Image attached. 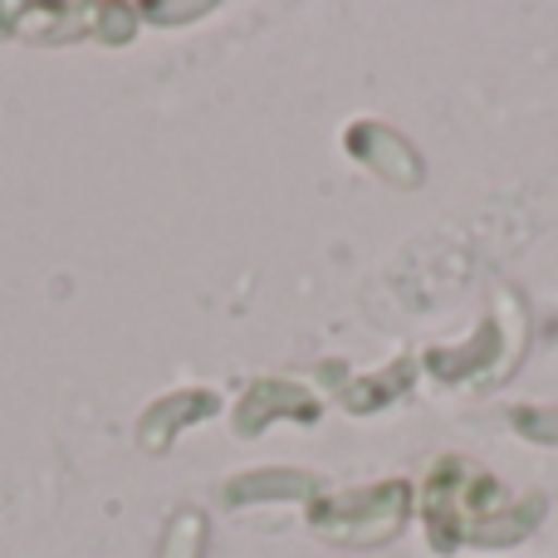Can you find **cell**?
I'll return each mask as SVG.
<instances>
[{"instance_id": "6da1fadb", "label": "cell", "mask_w": 558, "mask_h": 558, "mask_svg": "<svg viewBox=\"0 0 558 558\" xmlns=\"http://www.w3.org/2000/svg\"><path fill=\"white\" fill-rule=\"evenodd\" d=\"M422 520L432 549L451 554L461 544H485V549H505L520 544L539 530L549 514L544 495H510L485 465L465 461V456H441L422 481Z\"/></svg>"}, {"instance_id": "7a4b0ae2", "label": "cell", "mask_w": 558, "mask_h": 558, "mask_svg": "<svg viewBox=\"0 0 558 558\" xmlns=\"http://www.w3.org/2000/svg\"><path fill=\"white\" fill-rule=\"evenodd\" d=\"M416 490L407 481H373L363 490H333V495H314L304 510L308 530L324 544L338 549H383L412 520Z\"/></svg>"}, {"instance_id": "3957f363", "label": "cell", "mask_w": 558, "mask_h": 558, "mask_svg": "<svg viewBox=\"0 0 558 558\" xmlns=\"http://www.w3.org/2000/svg\"><path fill=\"white\" fill-rule=\"evenodd\" d=\"M324 416V402L308 392L304 383L294 377H255L245 387V397L235 402V436H260L270 422H299V426H314Z\"/></svg>"}, {"instance_id": "277c9868", "label": "cell", "mask_w": 558, "mask_h": 558, "mask_svg": "<svg viewBox=\"0 0 558 558\" xmlns=\"http://www.w3.org/2000/svg\"><path fill=\"white\" fill-rule=\"evenodd\" d=\"M348 157L353 162H363L373 177H383L387 186H416L422 182V157H416V147L407 143L402 133H392L387 123H357L348 128Z\"/></svg>"}, {"instance_id": "5b68a950", "label": "cell", "mask_w": 558, "mask_h": 558, "mask_svg": "<svg viewBox=\"0 0 558 558\" xmlns=\"http://www.w3.org/2000/svg\"><path fill=\"white\" fill-rule=\"evenodd\" d=\"M216 407H221V397H216L211 387H182V392H167L162 402H153L143 412V422H137V446H143L147 456H167L172 441H177V432H186V426L216 416Z\"/></svg>"}, {"instance_id": "8992f818", "label": "cell", "mask_w": 558, "mask_h": 558, "mask_svg": "<svg viewBox=\"0 0 558 558\" xmlns=\"http://www.w3.org/2000/svg\"><path fill=\"white\" fill-rule=\"evenodd\" d=\"M226 505H265V500H314L318 475L308 471H251L221 485Z\"/></svg>"}, {"instance_id": "52a82bcc", "label": "cell", "mask_w": 558, "mask_h": 558, "mask_svg": "<svg viewBox=\"0 0 558 558\" xmlns=\"http://www.w3.org/2000/svg\"><path fill=\"white\" fill-rule=\"evenodd\" d=\"M407 383H412V363H392L387 373L357 377V383L343 392V407L348 412H377V407H387L392 397H402Z\"/></svg>"}, {"instance_id": "ba28073f", "label": "cell", "mask_w": 558, "mask_h": 558, "mask_svg": "<svg viewBox=\"0 0 558 558\" xmlns=\"http://www.w3.org/2000/svg\"><path fill=\"white\" fill-rule=\"evenodd\" d=\"M157 558H206V514L196 505L172 510L162 544H157Z\"/></svg>"}, {"instance_id": "9c48e42d", "label": "cell", "mask_w": 558, "mask_h": 558, "mask_svg": "<svg viewBox=\"0 0 558 558\" xmlns=\"http://www.w3.org/2000/svg\"><path fill=\"white\" fill-rule=\"evenodd\" d=\"M211 10L216 5H206V0L202 5H137V20H172L177 25V20H202V15H211Z\"/></svg>"}]
</instances>
